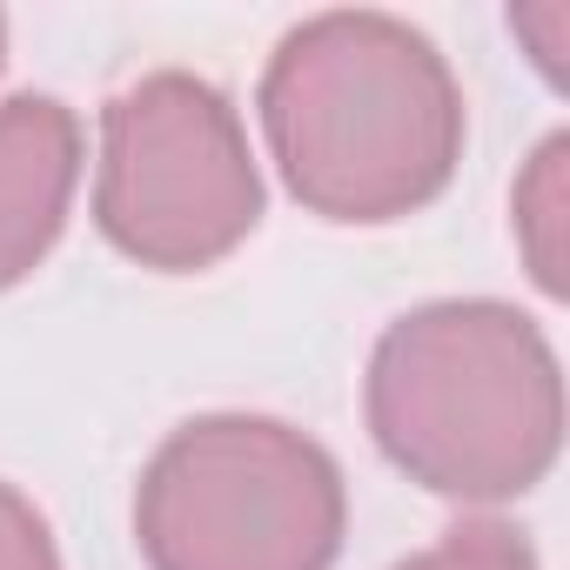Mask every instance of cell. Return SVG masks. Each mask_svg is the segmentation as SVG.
Returning <instances> with one entry per match:
<instances>
[{
  "label": "cell",
  "mask_w": 570,
  "mask_h": 570,
  "mask_svg": "<svg viewBox=\"0 0 570 570\" xmlns=\"http://www.w3.org/2000/svg\"><path fill=\"white\" fill-rule=\"evenodd\" d=\"M0 570H61V550H55L48 517L14 483H0Z\"/></svg>",
  "instance_id": "ba28073f"
},
{
  "label": "cell",
  "mask_w": 570,
  "mask_h": 570,
  "mask_svg": "<svg viewBox=\"0 0 570 570\" xmlns=\"http://www.w3.org/2000/svg\"><path fill=\"white\" fill-rule=\"evenodd\" d=\"M262 222V168L235 101L155 68L101 108L95 228L115 255L155 275H202L228 262Z\"/></svg>",
  "instance_id": "277c9868"
},
{
  "label": "cell",
  "mask_w": 570,
  "mask_h": 570,
  "mask_svg": "<svg viewBox=\"0 0 570 570\" xmlns=\"http://www.w3.org/2000/svg\"><path fill=\"white\" fill-rule=\"evenodd\" d=\"M396 570H537V550L523 543V530H510L497 517H463L430 550L403 557Z\"/></svg>",
  "instance_id": "52a82bcc"
},
{
  "label": "cell",
  "mask_w": 570,
  "mask_h": 570,
  "mask_svg": "<svg viewBox=\"0 0 570 570\" xmlns=\"http://www.w3.org/2000/svg\"><path fill=\"white\" fill-rule=\"evenodd\" d=\"M376 450L450 503H517L563 450V370L550 336L497 296L396 316L363 376Z\"/></svg>",
  "instance_id": "7a4b0ae2"
},
{
  "label": "cell",
  "mask_w": 570,
  "mask_h": 570,
  "mask_svg": "<svg viewBox=\"0 0 570 570\" xmlns=\"http://www.w3.org/2000/svg\"><path fill=\"white\" fill-rule=\"evenodd\" d=\"M255 115L289 195L343 228L430 208L456 181L470 141V108L443 48L376 8L296 21L262 68Z\"/></svg>",
  "instance_id": "6da1fadb"
},
{
  "label": "cell",
  "mask_w": 570,
  "mask_h": 570,
  "mask_svg": "<svg viewBox=\"0 0 570 570\" xmlns=\"http://www.w3.org/2000/svg\"><path fill=\"white\" fill-rule=\"evenodd\" d=\"M81 188V115L61 95L0 101V289L28 282Z\"/></svg>",
  "instance_id": "5b68a950"
},
{
  "label": "cell",
  "mask_w": 570,
  "mask_h": 570,
  "mask_svg": "<svg viewBox=\"0 0 570 570\" xmlns=\"http://www.w3.org/2000/svg\"><path fill=\"white\" fill-rule=\"evenodd\" d=\"M343 537V463L282 416H188L135 483L148 570H336Z\"/></svg>",
  "instance_id": "3957f363"
},
{
  "label": "cell",
  "mask_w": 570,
  "mask_h": 570,
  "mask_svg": "<svg viewBox=\"0 0 570 570\" xmlns=\"http://www.w3.org/2000/svg\"><path fill=\"white\" fill-rule=\"evenodd\" d=\"M0 61H8V21H0Z\"/></svg>",
  "instance_id": "30bf717a"
},
{
  "label": "cell",
  "mask_w": 570,
  "mask_h": 570,
  "mask_svg": "<svg viewBox=\"0 0 570 570\" xmlns=\"http://www.w3.org/2000/svg\"><path fill=\"white\" fill-rule=\"evenodd\" d=\"M510 35L530 48L537 75L550 88H563V48H570V0H530V8H510Z\"/></svg>",
  "instance_id": "9c48e42d"
},
{
  "label": "cell",
  "mask_w": 570,
  "mask_h": 570,
  "mask_svg": "<svg viewBox=\"0 0 570 570\" xmlns=\"http://www.w3.org/2000/svg\"><path fill=\"white\" fill-rule=\"evenodd\" d=\"M510 228L530 262V282L550 303H563L570 296V135H550L530 155V168L517 175Z\"/></svg>",
  "instance_id": "8992f818"
}]
</instances>
